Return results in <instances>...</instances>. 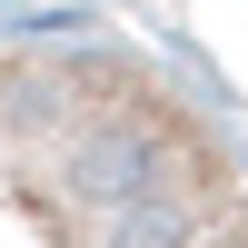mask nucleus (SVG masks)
Instances as JSON below:
<instances>
[{
  "mask_svg": "<svg viewBox=\"0 0 248 248\" xmlns=\"http://www.w3.org/2000/svg\"><path fill=\"white\" fill-rule=\"evenodd\" d=\"M0 248H248V199L139 70L0 50Z\"/></svg>",
  "mask_w": 248,
  "mask_h": 248,
  "instance_id": "1",
  "label": "nucleus"
}]
</instances>
